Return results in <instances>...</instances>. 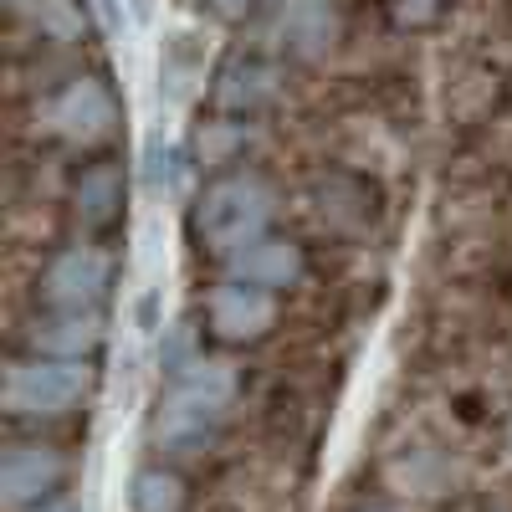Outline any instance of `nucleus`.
Masks as SVG:
<instances>
[{
	"instance_id": "obj_7",
	"label": "nucleus",
	"mask_w": 512,
	"mask_h": 512,
	"mask_svg": "<svg viewBox=\"0 0 512 512\" xmlns=\"http://www.w3.org/2000/svg\"><path fill=\"white\" fill-rule=\"evenodd\" d=\"M67 477V461L52 446H11L6 461H0V497L11 507H31L47 502Z\"/></svg>"
},
{
	"instance_id": "obj_6",
	"label": "nucleus",
	"mask_w": 512,
	"mask_h": 512,
	"mask_svg": "<svg viewBox=\"0 0 512 512\" xmlns=\"http://www.w3.org/2000/svg\"><path fill=\"white\" fill-rule=\"evenodd\" d=\"M118 123V103L98 77H77L47 103V128L67 144H103Z\"/></svg>"
},
{
	"instance_id": "obj_16",
	"label": "nucleus",
	"mask_w": 512,
	"mask_h": 512,
	"mask_svg": "<svg viewBox=\"0 0 512 512\" xmlns=\"http://www.w3.org/2000/svg\"><path fill=\"white\" fill-rule=\"evenodd\" d=\"M41 512H77V507H72V502H47Z\"/></svg>"
},
{
	"instance_id": "obj_1",
	"label": "nucleus",
	"mask_w": 512,
	"mask_h": 512,
	"mask_svg": "<svg viewBox=\"0 0 512 512\" xmlns=\"http://www.w3.org/2000/svg\"><path fill=\"white\" fill-rule=\"evenodd\" d=\"M277 216V190L251 175V169H236V175L210 180L190 210V231L200 241V251H216V256H236L241 246L262 241L267 226Z\"/></svg>"
},
{
	"instance_id": "obj_18",
	"label": "nucleus",
	"mask_w": 512,
	"mask_h": 512,
	"mask_svg": "<svg viewBox=\"0 0 512 512\" xmlns=\"http://www.w3.org/2000/svg\"><path fill=\"white\" fill-rule=\"evenodd\" d=\"M11 6H21V0H11Z\"/></svg>"
},
{
	"instance_id": "obj_17",
	"label": "nucleus",
	"mask_w": 512,
	"mask_h": 512,
	"mask_svg": "<svg viewBox=\"0 0 512 512\" xmlns=\"http://www.w3.org/2000/svg\"><path fill=\"white\" fill-rule=\"evenodd\" d=\"M507 446H512V425H507Z\"/></svg>"
},
{
	"instance_id": "obj_8",
	"label": "nucleus",
	"mask_w": 512,
	"mask_h": 512,
	"mask_svg": "<svg viewBox=\"0 0 512 512\" xmlns=\"http://www.w3.org/2000/svg\"><path fill=\"white\" fill-rule=\"evenodd\" d=\"M226 267L241 282H256V287L277 292V287H292L297 277H303V246L282 241V236H262V241L241 246L236 256H226Z\"/></svg>"
},
{
	"instance_id": "obj_4",
	"label": "nucleus",
	"mask_w": 512,
	"mask_h": 512,
	"mask_svg": "<svg viewBox=\"0 0 512 512\" xmlns=\"http://www.w3.org/2000/svg\"><path fill=\"white\" fill-rule=\"evenodd\" d=\"M113 282V256L98 246H67L57 251L47 272H41V297L57 308V313H93V303L108 292Z\"/></svg>"
},
{
	"instance_id": "obj_2",
	"label": "nucleus",
	"mask_w": 512,
	"mask_h": 512,
	"mask_svg": "<svg viewBox=\"0 0 512 512\" xmlns=\"http://www.w3.org/2000/svg\"><path fill=\"white\" fill-rule=\"evenodd\" d=\"M231 395H236L231 364L195 359L190 369H180L175 390L159 400L154 436H159L169 451H195V446H205L210 436L221 431V420H226V410H231Z\"/></svg>"
},
{
	"instance_id": "obj_3",
	"label": "nucleus",
	"mask_w": 512,
	"mask_h": 512,
	"mask_svg": "<svg viewBox=\"0 0 512 512\" xmlns=\"http://www.w3.org/2000/svg\"><path fill=\"white\" fill-rule=\"evenodd\" d=\"M82 395H88V364L82 359L36 354V359H21L6 374V410L26 415V420H57Z\"/></svg>"
},
{
	"instance_id": "obj_5",
	"label": "nucleus",
	"mask_w": 512,
	"mask_h": 512,
	"mask_svg": "<svg viewBox=\"0 0 512 512\" xmlns=\"http://www.w3.org/2000/svg\"><path fill=\"white\" fill-rule=\"evenodd\" d=\"M205 323L221 344H256V338H267L272 323H277V292L231 277L205 297Z\"/></svg>"
},
{
	"instance_id": "obj_9",
	"label": "nucleus",
	"mask_w": 512,
	"mask_h": 512,
	"mask_svg": "<svg viewBox=\"0 0 512 512\" xmlns=\"http://www.w3.org/2000/svg\"><path fill=\"white\" fill-rule=\"evenodd\" d=\"M272 31H277V41L287 52L318 57L333 41V0H282Z\"/></svg>"
},
{
	"instance_id": "obj_15",
	"label": "nucleus",
	"mask_w": 512,
	"mask_h": 512,
	"mask_svg": "<svg viewBox=\"0 0 512 512\" xmlns=\"http://www.w3.org/2000/svg\"><path fill=\"white\" fill-rule=\"evenodd\" d=\"M210 6H216L221 16H246V11L256 6V0H210Z\"/></svg>"
},
{
	"instance_id": "obj_12",
	"label": "nucleus",
	"mask_w": 512,
	"mask_h": 512,
	"mask_svg": "<svg viewBox=\"0 0 512 512\" xmlns=\"http://www.w3.org/2000/svg\"><path fill=\"white\" fill-rule=\"evenodd\" d=\"M118 205H123V175L113 164H93V169H82L77 185H72V210H77V221L82 226H108L118 216Z\"/></svg>"
},
{
	"instance_id": "obj_13",
	"label": "nucleus",
	"mask_w": 512,
	"mask_h": 512,
	"mask_svg": "<svg viewBox=\"0 0 512 512\" xmlns=\"http://www.w3.org/2000/svg\"><path fill=\"white\" fill-rule=\"evenodd\" d=\"M134 507L139 512H180L185 507V482L175 472H144L134 482Z\"/></svg>"
},
{
	"instance_id": "obj_10",
	"label": "nucleus",
	"mask_w": 512,
	"mask_h": 512,
	"mask_svg": "<svg viewBox=\"0 0 512 512\" xmlns=\"http://www.w3.org/2000/svg\"><path fill=\"white\" fill-rule=\"evenodd\" d=\"M277 98V67L256 62V57H231L216 77V103L226 113H256Z\"/></svg>"
},
{
	"instance_id": "obj_14",
	"label": "nucleus",
	"mask_w": 512,
	"mask_h": 512,
	"mask_svg": "<svg viewBox=\"0 0 512 512\" xmlns=\"http://www.w3.org/2000/svg\"><path fill=\"white\" fill-rule=\"evenodd\" d=\"M36 21L47 26L57 41H67V36L82 31V16L72 11V0H36Z\"/></svg>"
},
{
	"instance_id": "obj_11",
	"label": "nucleus",
	"mask_w": 512,
	"mask_h": 512,
	"mask_svg": "<svg viewBox=\"0 0 512 512\" xmlns=\"http://www.w3.org/2000/svg\"><path fill=\"white\" fill-rule=\"evenodd\" d=\"M103 344V323L93 313H57L31 323V349L52 359H88Z\"/></svg>"
}]
</instances>
